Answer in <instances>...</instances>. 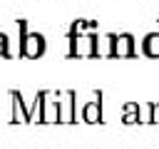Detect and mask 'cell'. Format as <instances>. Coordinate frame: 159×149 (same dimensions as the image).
I'll return each instance as SVG.
<instances>
[{
	"label": "cell",
	"instance_id": "cell-4",
	"mask_svg": "<svg viewBox=\"0 0 159 149\" xmlns=\"http://www.w3.org/2000/svg\"><path fill=\"white\" fill-rule=\"evenodd\" d=\"M82 119H84L87 124H97V122H102V102H99V92H97V97H94L92 102L84 104V109H82Z\"/></svg>",
	"mask_w": 159,
	"mask_h": 149
},
{
	"label": "cell",
	"instance_id": "cell-10",
	"mask_svg": "<svg viewBox=\"0 0 159 149\" xmlns=\"http://www.w3.org/2000/svg\"><path fill=\"white\" fill-rule=\"evenodd\" d=\"M152 122H154V124H159V102H157V104H152Z\"/></svg>",
	"mask_w": 159,
	"mask_h": 149
},
{
	"label": "cell",
	"instance_id": "cell-11",
	"mask_svg": "<svg viewBox=\"0 0 159 149\" xmlns=\"http://www.w3.org/2000/svg\"><path fill=\"white\" fill-rule=\"evenodd\" d=\"M0 57H7V37L0 40Z\"/></svg>",
	"mask_w": 159,
	"mask_h": 149
},
{
	"label": "cell",
	"instance_id": "cell-8",
	"mask_svg": "<svg viewBox=\"0 0 159 149\" xmlns=\"http://www.w3.org/2000/svg\"><path fill=\"white\" fill-rule=\"evenodd\" d=\"M144 55L147 57H159V35L157 32H149L144 37Z\"/></svg>",
	"mask_w": 159,
	"mask_h": 149
},
{
	"label": "cell",
	"instance_id": "cell-2",
	"mask_svg": "<svg viewBox=\"0 0 159 149\" xmlns=\"http://www.w3.org/2000/svg\"><path fill=\"white\" fill-rule=\"evenodd\" d=\"M97 35H70V57H99Z\"/></svg>",
	"mask_w": 159,
	"mask_h": 149
},
{
	"label": "cell",
	"instance_id": "cell-1",
	"mask_svg": "<svg viewBox=\"0 0 159 149\" xmlns=\"http://www.w3.org/2000/svg\"><path fill=\"white\" fill-rule=\"evenodd\" d=\"M17 27H20V35H22V42H20V52L30 60L40 57L45 52V37L40 32H27V22L25 20H17Z\"/></svg>",
	"mask_w": 159,
	"mask_h": 149
},
{
	"label": "cell",
	"instance_id": "cell-9",
	"mask_svg": "<svg viewBox=\"0 0 159 149\" xmlns=\"http://www.w3.org/2000/svg\"><path fill=\"white\" fill-rule=\"evenodd\" d=\"M122 122H124V124H134V122H142V119H139V104H134V102H127V104H124V114H122Z\"/></svg>",
	"mask_w": 159,
	"mask_h": 149
},
{
	"label": "cell",
	"instance_id": "cell-3",
	"mask_svg": "<svg viewBox=\"0 0 159 149\" xmlns=\"http://www.w3.org/2000/svg\"><path fill=\"white\" fill-rule=\"evenodd\" d=\"M109 42V57H132L134 55V40L132 35H107Z\"/></svg>",
	"mask_w": 159,
	"mask_h": 149
},
{
	"label": "cell",
	"instance_id": "cell-12",
	"mask_svg": "<svg viewBox=\"0 0 159 149\" xmlns=\"http://www.w3.org/2000/svg\"><path fill=\"white\" fill-rule=\"evenodd\" d=\"M0 40H5V35H2V32H0Z\"/></svg>",
	"mask_w": 159,
	"mask_h": 149
},
{
	"label": "cell",
	"instance_id": "cell-6",
	"mask_svg": "<svg viewBox=\"0 0 159 149\" xmlns=\"http://www.w3.org/2000/svg\"><path fill=\"white\" fill-rule=\"evenodd\" d=\"M75 92H65V99H60V122H75Z\"/></svg>",
	"mask_w": 159,
	"mask_h": 149
},
{
	"label": "cell",
	"instance_id": "cell-7",
	"mask_svg": "<svg viewBox=\"0 0 159 149\" xmlns=\"http://www.w3.org/2000/svg\"><path fill=\"white\" fill-rule=\"evenodd\" d=\"M42 122H60V99H47V97H45Z\"/></svg>",
	"mask_w": 159,
	"mask_h": 149
},
{
	"label": "cell",
	"instance_id": "cell-5",
	"mask_svg": "<svg viewBox=\"0 0 159 149\" xmlns=\"http://www.w3.org/2000/svg\"><path fill=\"white\" fill-rule=\"evenodd\" d=\"M10 97H12V119L10 122H30V112L22 107V94L17 89H10Z\"/></svg>",
	"mask_w": 159,
	"mask_h": 149
}]
</instances>
